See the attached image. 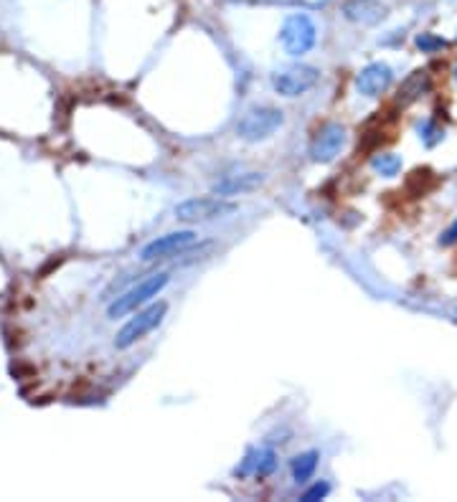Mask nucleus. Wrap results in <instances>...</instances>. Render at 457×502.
<instances>
[{"instance_id":"2eb2a0df","label":"nucleus","mask_w":457,"mask_h":502,"mask_svg":"<svg viewBox=\"0 0 457 502\" xmlns=\"http://www.w3.org/2000/svg\"><path fill=\"white\" fill-rule=\"evenodd\" d=\"M371 168L376 170L378 176L384 178H394L399 170H402V158L394 155V152H378L371 158Z\"/></svg>"},{"instance_id":"aec40b11","label":"nucleus","mask_w":457,"mask_h":502,"mask_svg":"<svg viewBox=\"0 0 457 502\" xmlns=\"http://www.w3.org/2000/svg\"><path fill=\"white\" fill-rule=\"evenodd\" d=\"M455 81H457V67H455Z\"/></svg>"},{"instance_id":"1a4fd4ad","label":"nucleus","mask_w":457,"mask_h":502,"mask_svg":"<svg viewBox=\"0 0 457 502\" xmlns=\"http://www.w3.org/2000/svg\"><path fill=\"white\" fill-rule=\"evenodd\" d=\"M391 79H394V72H391L389 64H368L366 69H361L359 79H356V86H359L361 94L366 97H381L386 89H389Z\"/></svg>"},{"instance_id":"0eeeda50","label":"nucleus","mask_w":457,"mask_h":502,"mask_svg":"<svg viewBox=\"0 0 457 502\" xmlns=\"http://www.w3.org/2000/svg\"><path fill=\"white\" fill-rule=\"evenodd\" d=\"M346 147V127L328 122L317 130L310 139V158L312 163H333L341 150Z\"/></svg>"},{"instance_id":"6ab92c4d","label":"nucleus","mask_w":457,"mask_h":502,"mask_svg":"<svg viewBox=\"0 0 457 502\" xmlns=\"http://www.w3.org/2000/svg\"><path fill=\"white\" fill-rule=\"evenodd\" d=\"M439 244H442V246H452V244H457V221L445 231V234H442V236H439Z\"/></svg>"},{"instance_id":"f3484780","label":"nucleus","mask_w":457,"mask_h":502,"mask_svg":"<svg viewBox=\"0 0 457 502\" xmlns=\"http://www.w3.org/2000/svg\"><path fill=\"white\" fill-rule=\"evenodd\" d=\"M417 46H419L424 54H432V51L445 49V38H437L432 36V33H422V36H417Z\"/></svg>"},{"instance_id":"6e6552de","label":"nucleus","mask_w":457,"mask_h":502,"mask_svg":"<svg viewBox=\"0 0 457 502\" xmlns=\"http://www.w3.org/2000/svg\"><path fill=\"white\" fill-rule=\"evenodd\" d=\"M196 231L186 229V231H171V234H163V236L152 239L150 244H145L140 251L142 261H155V259H165V256L181 254L188 246L196 244Z\"/></svg>"},{"instance_id":"a211bd4d","label":"nucleus","mask_w":457,"mask_h":502,"mask_svg":"<svg viewBox=\"0 0 457 502\" xmlns=\"http://www.w3.org/2000/svg\"><path fill=\"white\" fill-rule=\"evenodd\" d=\"M330 492V484L328 482H315L310 490L303 492V502H320L325 495Z\"/></svg>"},{"instance_id":"7ed1b4c3","label":"nucleus","mask_w":457,"mask_h":502,"mask_svg":"<svg viewBox=\"0 0 457 502\" xmlns=\"http://www.w3.org/2000/svg\"><path fill=\"white\" fill-rule=\"evenodd\" d=\"M165 312H168V304L165 302H152L150 307L140 309V312H135V317H130V320L122 325L120 333H117L115 348L128 350V348H132L135 343H140L145 335H150L152 330L163 322Z\"/></svg>"},{"instance_id":"9d476101","label":"nucleus","mask_w":457,"mask_h":502,"mask_svg":"<svg viewBox=\"0 0 457 502\" xmlns=\"http://www.w3.org/2000/svg\"><path fill=\"white\" fill-rule=\"evenodd\" d=\"M277 467V454L272 449H252L247 457H244L242 467L234 469L237 477H254V479H264L274 472Z\"/></svg>"},{"instance_id":"f03ea898","label":"nucleus","mask_w":457,"mask_h":502,"mask_svg":"<svg viewBox=\"0 0 457 502\" xmlns=\"http://www.w3.org/2000/svg\"><path fill=\"white\" fill-rule=\"evenodd\" d=\"M282 122L285 117L277 107H254L237 122V135L247 142H262L282 127Z\"/></svg>"},{"instance_id":"f8f14e48","label":"nucleus","mask_w":457,"mask_h":502,"mask_svg":"<svg viewBox=\"0 0 457 502\" xmlns=\"http://www.w3.org/2000/svg\"><path fill=\"white\" fill-rule=\"evenodd\" d=\"M264 183L262 173H244V176H229L224 181H219L213 186V195L219 198H229V195H242L249 193L254 188H259Z\"/></svg>"},{"instance_id":"ddd939ff","label":"nucleus","mask_w":457,"mask_h":502,"mask_svg":"<svg viewBox=\"0 0 457 502\" xmlns=\"http://www.w3.org/2000/svg\"><path fill=\"white\" fill-rule=\"evenodd\" d=\"M429 74L427 72H414V74H409L407 79L402 81V86H399V104H412V102H417L419 97H424L427 91H429Z\"/></svg>"},{"instance_id":"4468645a","label":"nucleus","mask_w":457,"mask_h":502,"mask_svg":"<svg viewBox=\"0 0 457 502\" xmlns=\"http://www.w3.org/2000/svg\"><path fill=\"white\" fill-rule=\"evenodd\" d=\"M317 460H320V454L317 452H303L298 454V457H293V462H290V472H293V479L298 484L308 482V479L315 474L317 469Z\"/></svg>"},{"instance_id":"dca6fc26","label":"nucleus","mask_w":457,"mask_h":502,"mask_svg":"<svg viewBox=\"0 0 457 502\" xmlns=\"http://www.w3.org/2000/svg\"><path fill=\"white\" fill-rule=\"evenodd\" d=\"M419 137H422V142H424L427 147H434L437 142H442L445 132H442V127L434 125V122H424V125L419 127Z\"/></svg>"},{"instance_id":"20e7f679","label":"nucleus","mask_w":457,"mask_h":502,"mask_svg":"<svg viewBox=\"0 0 457 502\" xmlns=\"http://www.w3.org/2000/svg\"><path fill=\"white\" fill-rule=\"evenodd\" d=\"M280 41L290 56H303L315 46L317 28L308 16L295 13V16H290V18L285 21V25H282Z\"/></svg>"},{"instance_id":"9b49d317","label":"nucleus","mask_w":457,"mask_h":502,"mask_svg":"<svg viewBox=\"0 0 457 502\" xmlns=\"http://www.w3.org/2000/svg\"><path fill=\"white\" fill-rule=\"evenodd\" d=\"M343 13H346L348 21L363 25H373L386 18V8L378 0H348L343 6Z\"/></svg>"},{"instance_id":"f257e3e1","label":"nucleus","mask_w":457,"mask_h":502,"mask_svg":"<svg viewBox=\"0 0 457 502\" xmlns=\"http://www.w3.org/2000/svg\"><path fill=\"white\" fill-rule=\"evenodd\" d=\"M165 285H168V274H165V272L152 274V277L137 282L132 290H128L125 295H120L115 302L107 307V315H110V320L125 317V315H130V312H137V307L147 304L152 297H158L160 292L165 290Z\"/></svg>"},{"instance_id":"39448f33","label":"nucleus","mask_w":457,"mask_h":502,"mask_svg":"<svg viewBox=\"0 0 457 502\" xmlns=\"http://www.w3.org/2000/svg\"><path fill=\"white\" fill-rule=\"evenodd\" d=\"M234 211H237V206L219 195L216 198H188L176 206V218L183 224H203V221H213V218H224Z\"/></svg>"},{"instance_id":"423d86ee","label":"nucleus","mask_w":457,"mask_h":502,"mask_svg":"<svg viewBox=\"0 0 457 502\" xmlns=\"http://www.w3.org/2000/svg\"><path fill=\"white\" fill-rule=\"evenodd\" d=\"M317 79H320V72L315 67L295 64V67H287L282 72L272 74V86L282 97H300L305 91H310L317 84Z\"/></svg>"}]
</instances>
